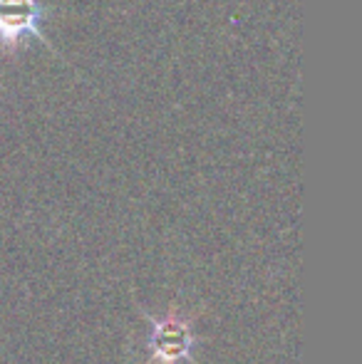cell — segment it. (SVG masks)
Masks as SVG:
<instances>
[{"label":"cell","mask_w":362,"mask_h":364,"mask_svg":"<svg viewBox=\"0 0 362 364\" xmlns=\"http://www.w3.org/2000/svg\"><path fill=\"white\" fill-rule=\"evenodd\" d=\"M45 8L40 0H0V48H18L25 38L50 45L43 33Z\"/></svg>","instance_id":"1"},{"label":"cell","mask_w":362,"mask_h":364,"mask_svg":"<svg viewBox=\"0 0 362 364\" xmlns=\"http://www.w3.org/2000/svg\"><path fill=\"white\" fill-rule=\"evenodd\" d=\"M191 345H193V340H191V335H188L186 322L174 320V317L159 322V325L154 327V332H151V340H149V347H151V352H154V357L166 364L186 357Z\"/></svg>","instance_id":"2"}]
</instances>
